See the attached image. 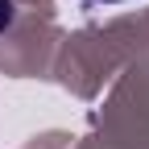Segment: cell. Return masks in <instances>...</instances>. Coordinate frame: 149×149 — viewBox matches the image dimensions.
Segmentation results:
<instances>
[{
    "label": "cell",
    "instance_id": "cell-1",
    "mask_svg": "<svg viewBox=\"0 0 149 149\" xmlns=\"http://www.w3.org/2000/svg\"><path fill=\"white\" fill-rule=\"evenodd\" d=\"M13 13H17V8H13V0H0V33L13 25Z\"/></svg>",
    "mask_w": 149,
    "mask_h": 149
},
{
    "label": "cell",
    "instance_id": "cell-2",
    "mask_svg": "<svg viewBox=\"0 0 149 149\" xmlns=\"http://www.w3.org/2000/svg\"><path fill=\"white\" fill-rule=\"evenodd\" d=\"M100 4H116V0H100Z\"/></svg>",
    "mask_w": 149,
    "mask_h": 149
}]
</instances>
